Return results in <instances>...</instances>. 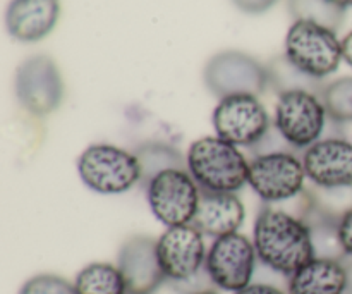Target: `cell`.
I'll use <instances>...</instances> for the list:
<instances>
[{
    "instance_id": "obj_25",
    "label": "cell",
    "mask_w": 352,
    "mask_h": 294,
    "mask_svg": "<svg viewBox=\"0 0 352 294\" xmlns=\"http://www.w3.org/2000/svg\"><path fill=\"white\" fill-rule=\"evenodd\" d=\"M234 6L246 14H263L275 6L278 0H232Z\"/></svg>"
},
{
    "instance_id": "obj_11",
    "label": "cell",
    "mask_w": 352,
    "mask_h": 294,
    "mask_svg": "<svg viewBox=\"0 0 352 294\" xmlns=\"http://www.w3.org/2000/svg\"><path fill=\"white\" fill-rule=\"evenodd\" d=\"M258 255L253 240L241 233L213 240L206 255V274L215 288L237 293L253 282Z\"/></svg>"
},
{
    "instance_id": "obj_22",
    "label": "cell",
    "mask_w": 352,
    "mask_h": 294,
    "mask_svg": "<svg viewBox=\"0 0 352 294\" xmlns=\"http://www.w3.org/2000/svg\"><path fill=\"white\" fill-rule=\"evenodd\" d=\"M322 102L333 123L352 124V76L336 79L325 85Z\"/></svg>"
},
{
    "instance_id": "obj_2",
    "label": "cell",
    "mask_w": 352,
    "mask_h": 294,
    "mask_svg": "<svg viewBox=\"0 0 352 294\" xmlns=\"http://www.w3.org/2000/svg\"><path fill=\"white\" fill-rule=\"evenodd\" d=\"M186 160L189 174L205 191L237 193L248 185L250 162L239 148L219 136L192 141Z\"/></svg>"
},
{
    "instance_id": "obj_19",
    "label": "cell",
    "mask_w": 352,
    "mask_h": 294,
    "mask_svg": "<svg viewBox=\"0 0 352 294\" xmlns=\"http://www.w3.org/2000/svg\"><path fill=\"white\" fill-rule=\"evenodd\" d=\"M74 288L78 294H129L119 267L107 262H95L81 269Z\"/></svg>"
},
{
    "instance_id": "obj_8",
    "label": "cell",
    "mask_w": 352,
    "mask_h": 294,
    "mask_svg": "<svg viewBox=\"0 0 352 294\" xmlns=\"http://www.w3.org/2000/svg\"><path fill=\"white\" fill-rule=\"evenodd\" d=\"M148 205L165 227L192 224L198 212L201 188L188 169H170L155 176L146 186Z\"/></svg>"
},
{
    "instance_id": "obj_7",
    "label": "cell",
    "mask_w": 352,
    "mask_h": 294,
    "mask_svg": "<svg viewBox=\"0 0 352 294\" xmlns=\"http://www.w3.org/2000/svg\"><path fill=\"white\" fill-rule=\"evenodd\" d=\"M203 79L219 100L234 95L260 96L270 86L267 65L241 50H223L213 55L206 62Z\"/></svg>"
},
{
    "instance_id": "obj_21",
    "label": "cell",
    "mask_w": 352,
    "mask_h": 294,
    "mask_svg": "<svg viewBox=\"0 0 352 294\" xmlns=\"http://www.w3.org/2000/svg\"><path fill=\"white\" fill-rule=\"evenodd\" d=\"M287 7L294 21H311L336 33L346 19V9L330 0H287Z\"/></svg>"
},
{
    "instance_id": "obj_15",
    "label": "cell",
    "mask_w": 352,
    "mask_h": 294,
    "mask_svg": "<svg viewBox=\"0 0 352 294\" xmlns=\"http://www.w3.org/2000/svg\"><path fill=\"white\" fill-rule=\"evenodd\" d=\"M58 16V0H12L7 7L6 26L12 38L33 43L52 33Z\"/></svg>"
},
{
    "instance_id": "obj_20",
    "label": "cell",
    "mask_w": 352,
    "mask_h": 294,
    "mask_svg": "<svg viewBox=\"0 0 352 294\" xmlns=\"http://www.w3.org/2000/svg\"><path fill=\"white\" fill-rule=\"evenodd\" d=\"M267 69L270 86L274 88V92H277V95L301 90V92L315 93V95H318L320 98H322L323 88H325L322 79L311 78V76L299 71L296 65H292L291 62H289L285 54L272 59L270 64L267 65Z\"/></svg>"
},
{
    "instance_id": "obj_26",
    "label": "cell",
    "mask_w": 352,
    "mask_h": 294,
    "mask_svg": "<svg viewBox=\"0 0 352 294\" xmlns=\"http://www.w3.org/2000/svg\"><path fill=\"white\" fill-rule=\"evenodd\" d=\"M234 294H287L282 291L280 288L274 284H267V282H251L248 288L241 289V291Z\"/></svg>"
},
{
    "instance_id": "obj_10",
    "label": "cell",
    "mask_w": 352,
    "mask_h": 294,
    "mask_svg": "<svg viewBox=\"0 0 352 294\" xmlns=\"http://www.w3.org/2000/svg\"><path fill=\"white\" fill-rule=\"evenodd\" d=\"M213 129L234 147L253 148L270 131V117L258 96L234 95L219 100L212 116Z\"/></svg>"
},
{
    "instance_id": "obj_3",
    "label": "cell",
    "mask_w": 352,
    "mask_h": 294,
    "mask_svg": "<svg viewBox=\"0 0 352 294\" xmlns=\"http://www.w3.org/2000/svg\"><path fill=\"white\" fill-rule=\"evenodd\" d=\"M78 174L98 195H122L141 185L136 154L110 143L89 145L78 158Z\"/></svg>"
},
{
    "instance_id": "obj_30",
    "label": "cell",
    "mask_w": 352,
    "mask_h": 294,
    "mask_svg": "<svg viewBox=\"0 0 352 294\" xmlns=\"http://www.w3.org/2000/svg\"><path fill=\"white\" fill-rule=\"evenodd\" d=\"M198 294H219V293H215L213 289H210V291H203V293H198Z\"/></svg>"
},
{
    "instance_id": "obj_13",
    "label": "cell",
    "mask_w": 352,
    "mask_h": 294,
    "mask_svg": "<svg viewBox=\"0 0 352 294\" xmlns=\"http://www.w3.org/2000/svg\"><path fill=\"white\" fill-rule=\"evenodd\" d=\"M306 178L318 189L352 188V143L346 136H323L302 151Z\"/></svg>"
},
{
    "instance_id": "obj_9",
    "label": "cell",
    "mask_w": 352,
    "mask_h": 294,
    "mask_svg": "<svg viewBox=\"0 0 352 294\" xmlns=\"http://www.w3.org/2000/svg\"><path fill=\"white\" fill-rule=\"evenodd\" d=\"M17 102L34 117H47L64 100V81L57 64L48 55H33L19 64L14 78Z\"/></svg>"
},
{
    "instance_id": "obj_16",
    "label": "cell",
    "mask_w": 352,
    "mask_h": 294,
    "mask_svg": "<svg viewBox=\"0 0 352 294\" xmlns=\"http://www.w3.org/2000/svg\"><path fill=\"white\" fill-rule=\"evenodd\" d=\"M246 210L236 193H215L201 189L198 212L192 226L205 236L222 238L227 234L239 233L244 224Z\"/></svg>"
},
{
    "instance_id": "obj_5",
    "label": "cell",
    "mask_w": 352,
    "mask_h": 294,
    "mask_svg": "<svg viewBox=\"0 0 352 294\" xmlns=\"http://www.w3.org/2000/svg\"><path fill=\"white\" fill-rule=\"evenodd\" d=\"M306 171L294 151H270L250 160L248 185L265 205L294 200L305 191Z\"/></svg>"
},
{
    "instance_id": "obj_1",
    "label": "cell",
    "mask_w": 352,
    "mask_h": 294,
    "mask_svg": "<svg viewBox=\"0 0 352 294\" xmlns=\"http://www.w3.org/2000/svg\"><path fill=\"white\" fill-rule=\"evenodd\" d=\"M253 244L258 262L284 277H291L315 258L311 234L305 220L275 205H265L258 212Z\"/></svg>"
},
{
    "instance_id": "obj_24",
    "label": "cell",
    "mask_w": 352,
    "mask_h": 294,
    "mask_svg": "<svg viewBox=\"0 0 352 294\" xmlns=\"http://www.w3.org/2000/svg\"><path fill=\"white\" fill-rule=\"evenodd\" d=\"M339 238H340V243H342L346 257L352 258V207L340 216Z\"/></svg>"
},
{
    "instance_id": "obj_6",
    "label": "cell",
    "mask_w": 352,
    "mask_h": 294,
    "mask_svg": "<svg viewBox=\"0 0 352 294\" xmlns=\"http://www.w3.org/2000/svg\"><path fill=\"white\" fill-rule=\"evenodd\" d=\"M329 123V112L315 93L298 90L278 95L274 126L294 150H306L322 140Z\"/></svg>"
},
{
    "instance_id": "obj_4",
    "label": "cell",
    "mask_w": 352,
    "mask_h": 294,
    "mask_svg": "<svg viewBox=\"0 0 352 294\" xmlns=\"http://www.w3.org/2000/svg\"><path fill=\"white\" fill-rule=\"evenodd\" d=\"M285 57L311 78L333 74L342 61V45L336 31L311 21H294L285 36Z\"/></svg>"
},
{
    "instance_id": "obj_17",
    "label": "cell",
    "mask_w": 352,
    "mask_h": 294,
    "mask_svg": "<svg viewBox=\"0 0 352 294\" xmlns=\"http://www.w3.org/2000/svg\"><path fill=\"white\" fill-rule=\"evenodd\" d=\"M346 284L344 262L313 258L287 277V294H346Z\"/></svg>"
},
{
    "instance_id": "obj_14",
    "label": "cell",
    "mask_w": 352,
    "mask_h": 294,
    "mask_svg": "<svg viewBox=\"0 0 352 294\" xmlns=\"http://www.w3.org/2000/svg\"><path fill=\"white\" fill-rule=\"evenodd\" d=\"M116 265L129 294H153L167 282L158 262L157 240L144 234H134L120 244Z\"/></svg>"
},
{
    "instance_id": "obj_27",
    "label": "cell",
    "mask_w": 352,
    "mask_h": 294,
    "mask_svg": "<svg viewBox=\"0 0 352 294\" xmlns=\"http://www.w3.org/2000/svg\"><path fill=\"white\" fill-rule=\"evenodd\" d=\"M340 45H342V59L352 67V31L344 36V40H340Z\"/></svg>"
},
{
    "instance_id": "obj_12",
    "label": "cell",
    "mask_w": 352,
    "mask_h": 294,
    "mask_svg": "<svg viewBox=\"0 0 352 294\" xmlns=\"http://www.w3.org/2000/svg\"><path fill=\"white\" fill-rule=\"evenodd\" d=\"M160 267L168 284H181L206 271L205 234L192 224L167 227L157 240Z\"/></svg>"
},
{
    "instance_id": "obj_18",
    "label": "cell",
    "mask_w": 352,
    "mask_h": 294,
    "mask_svg": "<svg viewBox=\"0 0 352 294\" xmlns=\"http://www.w3.org/2000/svg\"><path fill=\"white\" fill-rule=\"evenodd\" d=\"M136 157L141 167V185L146 186L155 176L170 169H188V160L181 151L168 143L148 141L136 148Z\"/></svg>"
},
{
    "instance_id": "obj_23",
    "label": "cell",
    "mask_w": 352,
    "mask_h": 294,
    "mask_svg": "<svg viewBox=\"0 0 352 294\" xmlns=\"http://www.w3.org/2000/svg\"><path fill=\"white\" fill-rule=\"evenodd\" d=\"M19 294H78L74 282L55 274H38L28 279Z\"/></svg>"
},
{
    "instance_id": "obj_29",
    "label": "cell",
    "mask_w": 352,
    "mask_h": 294,
    "mask_svg": "<svg viewBox=\"0 0 352 294\" xmlns=\"http://www.w3.org/2000/svg\"><path fill=\"white\" fill-rule=\"evenodd\" d=\"M332 3H336V6L342 7V9H347V7H352V0H330Z\"/></svg>"
},
{
    "instance_id": "obj_28",
    "label": "cell",
    "mask_w": 352,
    "mask_h": 294,
    "mask_svg": "<svg viewBox=\"0 0 352 294\" xmlns=\"http://www.w3.org/2000/svg\"><path fill=\"white\" fill-rule=\"evenodd\" d=\"M347 272V284H346V294H352V258H346L344 260Z\"/></svg>"
}]
</instances>
